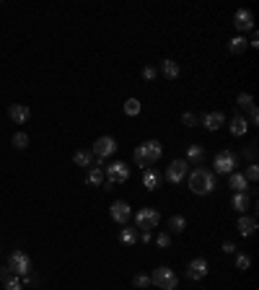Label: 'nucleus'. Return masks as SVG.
I'll use <instances>...</instances> for the list:
<instances>
[{"mask_svg": "<svg viewBox=\"0 0 259 290\" xmlns=\"http://www.w3.org/2000/svg\"><path fill=\"white\" fill-rule=\"evenodd\" d=\"M187 176H189V189L194 194H210L212 189H215V174L207 171V169H202V166L194 169Z\"/></svg>", "mask_w": 259, "mask_h": 290, "instance_id": "obj_1", "label": "nucleus"}, {"mask_svg": "<svg viewBox=\"0 0 259 290\" xmlns=\"http://www.w3.org/2000/svg\"><path fill=\"white\" fill-rule=\"evenodd\" d=\"M135 163L137 166H151V163H155L161 156H163V145H161V140H145L140 148H135Z\"/></svg>", "mask_w": 259, "mask_h": 290, "instance_id": "obj_2", "label": "nucleus"}, {"mask_svg": "<svg viewBox=\"0 0 259 290\" xmlns=\"http://www.w3.org/2000/svg\"><path fill=\"white\" fill-rule=\"evenodd\" d=\"M177 283H179V277L174 275V269H169V267H158V269H153V275H151V285L161 288V290H174Z\"/></svg>", "mask_w": 259, "mask_h": 290, "instance_id": "obj_3", "label": "nucleus"}, {"mask_svg": "<svg viewBox=\"0 0 259 290\" xmlns=\"http://www.w3.org/2000/svg\"><path fill=\"white\" fill-rule=\"evenodd\" d=\"M104 179L109 181V184H122V181L130 179V166L125 161H114V163H109L106 171H104Z\"/></svg>", "mask_w": 259, "mask_h": 290, "instance_id": "obj_4", "label": "nucleus"}, {"mask_svg": "<svg viewBox=\"0 0 259 290\" xmlns=\"http://www.w3.org/2000/svg\"><path fill=\"white\" fill-rule=\"evenodd\" d=\"M135 223L140 231H153V228H158L161 215H158V210H153V207H143V210L135 215Z\"/></svg>", "mask_w": 259, "mask_h": 290, "instance_id": "obj_5", "label": "nucleus"}, {"mask_svg": "<svg viewBox=\"0 0 259 290\" xmlns=\"http://www.w3.org/2000/svg\"><path fill=\"white\" fill-rule=\"evenodd\" d=\"M236 163H238V158L233 150H220L215 161H212V166H215V174H233Z\"/></svg>", "mask_w": 259, "mask_h": 290, "instance_id": "obj_6", "label": "nucleus"}, {"mask_svg": "<svg viewBox=\"0 0 259 290\" xmlns=\"http://www.w3.org/2000/svg\"><path fill=\"white\" fill-rule=\"evenodd\" d=\"M91 153H94L96 158H101V161L109 158V156H114V153H117V140L109 138V135H104V138H99L94 143V150H91Z\"/></svg>", "mask_w": 259, "mask_h": 290, "instance_id": "obj_7", "label": "nucleus"}, {"mask_svg": "<svg viewBox=\"0 0 259 290\" xmlns=\"http://www.w3.org/2000/svg\"><path fill=\"white\" fill-rule=\"evenodd\" d=\"M11 269H13V275H21V277L29 275V272H31L29 254H26V251H13L11 254Z\"/></svg>", "mask_w": 259, "mask_h": 290, "instance_id": "obj_8", "label": "nucleus"}, {"mask_svg": "<svg viewBox=\"0 0 259 290\" xmlns=\"http://www.w3.org/2000/svg\"><path fill=\"white\" fill-rule=\"evenodd\" d=\"M187 174H189V163L181 161V158L171 161V166L166 169V179H169L171 184H179L181 179H187Z\"/></svg>", "mask_w": 259, "mask_h": 290, "instance_id": "obj_9", "label": "nucleus"}, {"mask_svg": "<svg viewBox=\"0 0 259 290\" xmlns=\"http://www.w3.org/2000/svg\"><path fill=\"white\" fill-rule=\"evenodd\" d=\"M109 215H112V220L125 225L130 218H132V207H130L125 199H117V202H112V207H109Z\"/></svg>", "mask_w": 259, "mask_h": 290, "instance_id": "obj_10", "label": "nucleus"}, {"mask_svg": "<svg viewBox=\"0 0 259 290\" xmlns=\"http://www.w3.org/2000/svg\"><path fill=\"white\" fill-rule=\"evenodd\" d=\"M233 26H236L238 31H252V29H254V16H252V11H246V8L236 11V16H233Z\"/></svg>", "mask_w": 259, "mask_h": 290, "instance_id": "obj_11", "label": "nucleus"}, {"mask_svg": "<svg viewBox=\"0 0 259 290\" xmlns=\"http://www.w3.org/2000/svg\"><path fill=\"white\" fill-rule=\"evenodd\" d=\"M205 275H207V262L202 259V257L192 259L189 265H187V277H189V280H202Z\"/></svg>", "mask_w": 259, "mask_h": 290, "instance_id": "obj_12", "label": "nucleus"}, {"mask_svg": "<svg viewBox=\"0 0 259 290\" xmlns=\"http://www.w3.org/2000/svg\"><path fill=\"white\" fill-rule=\"evenodd\" d=\"M223 124H226V117H223V112H207L205 117H202V127H205V130H210V132L220 130Z\"/></svg>", "mask_w": 259, "mask_h": 290, "instance_id": "obj_13", "label": "nucleus"}, {"mask_svg": "<svg viewBox=\"0 0 259 290\" xmlns=\"http://www.w3.org/2000/svg\"><path fill=\"white\" fill-rule=\"evenodd\" d=\"M8 114H11V120L18 122V124L29 122V117H31L29 106H24V104H11V106H8Z\"/></svg>", "mask_w": 259, "mask_h": 290, "instance_id": "obj_14", "label": "nucleus"}, {"mask_svg": "<svg viewBox=\"0 0 259 290\" xmlns=\"http://www.w3.org/2000/svg\"><path fill=\"white\" fill-rule=\"evenodd\" d=\"M228 187L236 189V192H246L249 181H246V176L241 174V171H233V174H228Z\"/></svg>", "mask_w": 259, "mask_h": 290, "instance_id": "obj_15", "label": "nucleus"}, {"mask_svg": "<svg viewBox=\"0 0 259 290\" xmlns=\"http://www.w3.org/2000/svg\"><path fill=\"white\" fill-rule=\"evenodd\" d=\"M236 228H238L241 236H254L257 220H254V218H249V215H241V218H238V223H236Z\"/></svg>", "mask_w": 259, "mask_h": 290, "instance_id": "obj_16", "label": "nucleus"}, {"mask_svg": "<svg viewBox=\"0 0 259 290\" xmlns=\"http://www.w3.org/2000/svg\"><path fill=\"white\" fill-rule=\"evenodd\" d=\"M246 130H249V122L244 117H238V114L231 117V135H233V138H244Z\"/></svg>", "mask_w": 259, "mask_h": 290, "instance_id": "obj_17", "label": "nucleus"}, {"mask_svg": "<svg viewBox=\"0 0 259 290\" xmlns=\"http://www.w3.org/2000/svg\"><path fill=\"white\" fill-rule=\"evenodd\" d=\"M73 161H76V166H80V169H91L94 166V153L91 150H76Z\"/></svg>", "mask_w": 259, "mask_h": 290, "instance_id": "obj_18", "label": "nucleus"}, {"mask_svg": "<svg viewBox=\"0 0 259 290\" xmlns=\"http://www.w3.org/2000/svg\"><path fill=\"white\" fill-rule=\"evenodd\" d=\"M161 72H163V75L166 78H169V80H174V78H179V62H174V60H163L161 62Z\"/></svg>", "mask_w": 259, "mask_h": 290, "instance_id": "obj_19", "label": "nucleus"}, {"mask_svg": "<svg viewBox=\"0 0 259 290\" xmlns=\"http://www.w3.org/2000/svg\"><path fill=\"white\" fill-rule=\"evenodd\" d=\"M143 187L151 189V192H153V189H158V187H161V176L155 174L153 169H148L145 174H143Z\"/></svg>", "mask_w": 259, "mask_h": 290, "instance_id": "obj_20", "label": "nucleus"}, {"mask_svg": "<svg viewBox=\"0 0 259 290\" xmlns=\"http://www.w3.org/2000/svg\"><path fill=\"white\" fill-rule=\"evenodd\" d=\"M246 47H249V42L244 39V36H233V39L228 42V52L231 54H244Z\"/></svg>", "mask_w": 259, "mask_h": 290, "instance_id": "obj_21", "label": "nucleus"}, {"mask_svg": "<svg viewBox=\"0 0 259 290\" xmlns=\"http://www.w3.org/2000/svg\"><path fill=\"white\" fill-rule=\"evenodd\" d=\"M249 207H252V202H249V197H246V192H236L233 194V210H238V213H246Z\"/></svg>", "mask_w": 259, "mask_h": 290, "instance_id": "obj_22", "label": "nucleus"}, {"mask_svg": "<svg viewBox=\"0 0 259 290\" xmlns=\"http://www.w3.org/2000/svg\"><path fill=\"white\" fill-rule=\"evenodd\" d=\"M86 181H88L91 187H101V184H104V171H101L99 166H91V169H88Z\"/></svg>", "mask_w": 259, "mask_h": 290, "instance_id": "obj_23", "label": "nucleus"}, {"mask_svg": "<svg viewBox=\"0 0 259 290\" xmlns=\"http://www.w3.org/2000/svg\"><path fill=\"white\" fill-rule=\"evenodd\" d=\"M202 158H205V148H202V145H189L187 148V161L189 163H200Z\"/></svg>", "mask_w": 259, "mask_h": 290, "instance_id": "obj_24", "label": "nucleus"}, {"mask_svg": "<svg viewBox=\"0 0 259 290\" xmlns=\"http://www.w3.org/2000/svg\"><path fill=\"white\" fill-rule=\"evenodd\" d=\"M119 241H122L125 246H132V243L137 241V231L135 228H122L119 231Z\"/></svg>", "mask_w": 259, "mask_h": 290, "instance_id": "obj_25", "label": "nucleus"}, {"mask_svg": "<svg viewBox=\"0 0 259 290\" xmlns=\"http://www.w3.org/2000/svg\"><path fill=\"white\" fill-rule=\"evenodd\" d=\"M11 143H13L16 150H24V148H29V135H26V132H16Z\"/></svg>", "mask_w": 259, "mask_h": 290, "instance_id": "obj_26", "label": "nucleus"}, {"mask_svg": "<svg viewBox=\"0 0 259 290\" xmlns=\"http://www.w3.org/2000/svg\"><path fill=\"white\" fill-rule=\"evenodd\" d=\"M125 114L127 117H137L140 114V101H137V98H127L125 101Z\"/></svg>", "mask_w": 259, "mask_h": 290, "instance_id": "obj_27", "label": "nucleus"}, {"mask_svg": "<svg viewBox=\"0 0 259 290\" xmlns=\"http://www.w3.org/2000/svg\"><path fill=\"white\" fill-rule=\"evenodd\" d=\"M169 228H171V233H181L184 228H187V220H184L181 215H174L169 220Z\"/></svg>", "mask_w": 259, "mask_h": 290, "instance_id": "obj_28", "label": "nucleus"}, {"mask_svg": "<svg viewBox=\"0 0 259 290\" xmlns=\"http://www.w3.org/2000/svg\"><path fill=\"white\" fill-rule=\"evenodd\" d=\"M246 181H249V184H252V181H257L259 179V166H257V163H252V166H246Z\"/></svg>", "mask_w": 259, "mask_h": 290, "instance_id": "obj_29", "label": "nucleus"}, {"mask_svg": "<svg viewBox=\"0 0 259 290\" xmlns=\"http://www.w3.org/2000/svg\"><path fill=\"white\" fill-rule=\"evenodd\" d=\"M143 78L145 80H155V78H158V68H155V65H145L143 68Z\"/></svg>", "mask_w": 259, "mask_h": 290, "instance_id": "obj_30", "label": "nucleus"}, {"mask_svg": "<svg viewBox=\"0 0 259 290\" xmlns=\"http://www.w3.org/2000/svg\"><path fill=\"white\" fill-rule=\"evenodd\" d=\"M249 265H252L249 254H236V267H238V269H249Z\"/></svg>", "mask_w": 259, "mask_h": 290, "instance_id": "obj_31", "label": "nucleus"}, {"mask_svg": "<svg viewBox=\"0 0 259 290\" xmlns=\"http://www.w3.org/2000/svg\"><path fill=\"white\" fill-rule=\"evenodd\" d=\"M238 106H244V109H252V106H254V98H252V94H238Z\"/></svg>", "mask_w": 259, "mask_h": 290, "instance_id": "obj_32", "label": "nucleus"}, {"mask_svg": "<svg viewBox=\"0 0 259 290\" xmlns=\"http://www.w3.org/2000/svg\"><path fill=\"white\" fill-rule=\"evenodd\" d=\"M132 283H135V288H148V285H151V277H148V275H135Z\"/></svg>", "mask_w": 259, "mask_h": 290, "instance_id": "obj_33", "label": "nucleus"}, {"mask_svg": "<svg viewBox=\"0 0 259 290\" xmlns=\"http://www.w3.org/2000/svg\"><path fill=\"white\" fill-rule=\"evenodd\" d=\"M181 122L187 124V127H194V124H197L200 120H197V117H194L192 112H184V114H181Z\"/></svg>", "mask_w": 259, "mask_h": 290, "instance_id": "obj_34", "label": "nucleus"}, {"mask_svg": "<svg viewBox=\"0 0 259 290\" xmlns=\"http://www.w3.org/2000/svg\"><path fill=\"white\" fill-rule=\"evenodd\" d=\"M5 290H21V283H18V280L16 277H11V280H5Z\"/></svg>", "mask_w": 259, "mask_h": 290, "instance_id": "obj_35", "label": "nucleus"}, {"mask_svg": "<svg viewBox=\"0 0 259 290\" xmlns=\"http://www.w3.org/2000/svg\"><path fill=\"white\" fill-rule=\"evenodd\" d=\"M155 243H158V246H169V243H171V236H169V233H161L158 239H155Z\"/></svg>", "mask_w": 259, "mask_h": 290, "instance_id": "obj_36", "label": "nucleus"}, {"mask_svg": "<svg viewBox=\"0 0 259 290\" xmlns=\"http://www.w3.org/2000/svg\"><path fill=\"white\" fill-rule=\"evenodd\" d=\"M13 277V269L11 267H3V269H0V280H3V283H5V280H11Z\"/></svg>", "mask_w": 259, "mask_h": 290, "instance_id": "obj_37", "label": "nucleus"}, {"mask_svg": "<svg viewBox=\"0 0 259 290\" xmlns=\"http://www.w3.org/2000/svg\"><path fill=\"white\" fill-rule=\"evenodd\" d=\"M223 251H228V254H236V243H233V241H226V243H223Z\"/></svg>", "mask_w": 259, "mask_h": 290, "instance_id": "obj_38", "label": "nucleus"}, {"mask_svg": "<svg viewBox=\"0 0 259 290\" xmlns=\"http://www.w3.org/2000/svg\"><path fill=\"white\" fill-rule=\"evenodd\" d=\"M249 114H252V122L257 124V122H259V112H257V106H252V109H249Z\"/></svg>", "mask_w": 259, "mask_h": 290, "instance_id": "obj_39", "label": "nucleus"}]
</instances>
